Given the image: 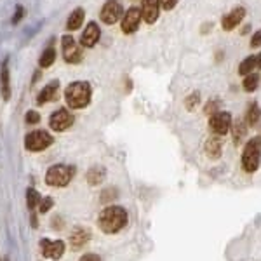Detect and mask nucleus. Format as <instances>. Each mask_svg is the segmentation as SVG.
<instances>
[{"label": "nucleus", "mask_w": 261, "mask_h": 261, "mask_svg": "<svg viewBox=\"0 0 261 261\" xmlns=\"http://www.w3.org/2000/svg\"><path fill=\"white\" fill-rule=\"evenodd\" d=\"M127 211L120 205H108L107 209L99 213L98 218V225L101 231L105 233H117L127 225Z\"/></svg>", "instance_id": "obj_1"}, {"label": "nucleus", "mask_w": 261, "mask_h": 261, "mask_svg": "<svg viewBox=\"0 0 261 261\" xmlns=\"http://www.w3.org/2000/svg\"><path fill=\"white\" fill-rule=\"evenodd\" d=\"M91 96H92L91 84L86 81L71 82L65 89V101L70 108H73V110L86 108L87 105L91 103Z\"/></svg>", "instance_id": "obj_2"}, {"label": "nucleus", "mask_w": 261, "mask_h": 261, "mask_svg": "<svg viewBox=\"0 0 261 261\" xmlns=\"http://www.w3.org/2000/svg\"><path fill=\"white\" fill-rule=\"evenodd\" d=\"M75 176V167L73 166H65V164H56V166L49 167L47 174H45V183L49 187L54 188H63L73 179Z\"/></svg>", "instance_id": "obj_3"}, {"label": "nucleus", "mask_w": 261, "mask_h": 261, "mask_svg": "<svg viewBox=\"0 0 261 261\" xmlns=\"http://www.w3.org/2000/svg\"><path fill=\"white\" fill-rule=\"evenodd\" d=\"M261 162V138H252L247 141L242 151V167L246 172H256Z\"/></svg>", "instance_id": "obj_4"}, {"label": "nucleus", "mask_w": 261, "mask_h": 261, "mask_svg": "<svg viewBox=\"0 0 261 261\" xmlns=\"http://www.w3.org/2000/svg\"><path fill=\"white\" fill-rule=\"evenodd\" d=\"M53 143H54V138L50 136L47 130L37 129L27 134V138H24V148L30 151H42V150L49 148Z\"/></svg>", "instance_id": "obj_5"}, {"label": "nucleus", "mask_w": 261, "mask_h": 261, "mask_svg": "<svg viewBox=\"0 0 261 261\" xmlns=\"http://www.w3.org/2000/svg\"><path fill=\"white\" fill-rule=\"evenodd\" d=\"M61 53L65 61L70 63V65H77V63L82 61V47L71 35L61 37Z\"/></svg>", "instance_id": "obj_6"}, {"label": "nucleus", "mask_w": 261, "mask_h": 261, "mask_svg": "<svg viewBox=\"0 0 261 261\" xmlns=\"http://www.w3.org/2000/svg\"><path fill=\"white\" fill-rule=\"evenodd\" d=\"M99 18L105 24H115L120 18H124V9L119 0H108L103 7H101Z\"/></svg>", "instance_id": "obj_7"}, {"label": "nucleus", "mask_w": 261, "mask_h": 261, "mask_svg": "<svg viewBox=\"0 0 261 261\" xmlns=\"http://www.w3.org/2000/svg\"><path fill=\"white\" fill-rule=\"evenodd\" d=\"M231 115L228 112H218L214 115L209 117V127L214 134L223 136V134H228L231 130Z\"/></svg>", "instance_id": "obj_8"}, {"label": "nucleus", "mask_w": 261, "mask_h": 261, "mask_svg": "<svg viewBox=\"0 0 261 261\" xmlns=\"http://www.w3.org/2000/svg\"><path fill=\"white\" fill-rule=\"evenodd\" d=\"M73 115L66 110V108H60V110H56L50 115L49 119V125L53 130H58V133H61V130H66L68 127H71L73 125Z\"/></svg>", "instance_id": "obj_9"}, {"label": "nucleus", "mask_w": 261, "mask_h": 261, "mask_svg": "<svg viewBox=\"0 0 261 261\" xmlns=\"http://www.w3.org/2000/svg\"><path fill=\"white\" fill-rule=\"evenodd\" d=\"M65 242L63 241H49V239H42L40 241V251L45 258L49 259H60L65 254Z\"/></svg>", "instance_id": "obj_10"}, {"label": "nucleus", "mask_w": 261, "mask_h": 261, "mask_svg": "<svg viewBox=\"0 0 261 261\" xmlns=\"http://www.w3.org/2000/svg\"><path fill=\"white\" fill-rule=\"evenodd\" d=\"M141 19H143L141 9H138V7H130V9H127V12L124 14V18H122V32H124L125 35L134 33L138 30V27H140Z\"/></svg>", "instance_id": "obj_11"}, {"label": "nucleus", "mask_w": 261, "mask_h": 261, "mask_svg": "<svg viewBox=\"0 0 261 261\" xmlns=\"http://www.w3.org/2000/svg\"><path fill=\"white\" fill-rule=\"evenodd\" d=\"M161 0H143L141 4V16L145 23L153 24L159 19V12H161Z\"/></svg>", "instance_id": "obj_12"}, {"label": "nucleus", "mask_w": 261, "mask_h": 261, "mask_svg": "<svg viewBox=\"0 0 261 261\" xmlns=\"http://www.w3.org/2000/svg\"><path fill=\"white\" fill-rule=\"evenodd\" d=\"M244 18H246V9H244V7H235V9H231L228 14L223 16V19H221L223 30L225 32L233 30L235 27H239V24L242 23Z\"/></svg>", "instance_id": "obj_13"}, {"label": "nucleus", "mask_w": 261, "mask_h": 261, "mask_svg": "<svg viewBox=\"0 0 261 261\" xmlns=\"http://www.w3.org/2000/svg\"><path fill=\"white\" fill-rule=\"evenodd\" d=\"M99 37H101V30H99L98 23L91 21V23L86 27V30L82 32L81 45H82V47H94V45L98 44Z\"/></svg>", "instance_id": "obj_14"}, {"label": "nucleus", "mask_w": 261, "mask_h": 261, "mask_svg": "<svg viewBox=\"0 0 261 261\" xmlns=\"http://www.w3.org/2000/svg\"><path fill=\"white\" fill-rule=\"evenodd\" d=\"M0 94L4 101L11 99V71H9V60H4L0 66Z\"/></svg>", "instance_id": "obj_15"}, {"label": "nucleus", "mask_w": 261, "mask_h": 261, "mask_svg": "<svg viewBox=\"0 0 261 261\" xmlns=\"http://www.w3.org/2000/svg\"><path fill=\"white\" fill-rule=\"evenodd\" d=\"M58 96H60V82L50 81L47 86L39 92V96H37V105H45V103H50V101H56Z\"/></svg>", "instance_id": "obj_16"}, {"label": "nucleus", "mask_w": 261, "mask_h": 261, "mask_svg": "<svg viewBox=\"0 0 261 261\" xmlns=\"http://www.w3.org/2000/svg\"><path fill=\"white\" fill-rule=\"evenodd\" d=\"M89 241H91V231L87 228H84V226H77V228L70 233V244L73 249H81V247L86 246Z\"/></svg>", "instance_id": "obj_17"}, {"label": "nucleus", "mask_w": 261, "mask_h": 261, "mask_svg": "<svg viewBox=\"0 0 261 261\" xmlns=\"http://www.w3.org/2000/svg\"><path fill=\"white\" fill-rule=\"evenodd\" d=\"M84 16H86V12H84L82 7H77V9L70 14L68 21H66V30H68V32L79 30V28L82 27V23H84Z\"/></svg>", "instance_id": "obj_18"}, {"label": "nucleus", "mask_w": 261, "mask_h": 261, "mask_svg": "<svg viewBox=\"0 0 261 261\" xmlns=\"http://www.w3.org/2000/svg\"><path fill=\"white\" fill-rule=\"evenodd\" d=\"M105 169L103 167H91L89 171H87V183L91 185V187H98L99 183H103L105 179Z\"/></svg>", "instance_id": "obj_19"}, {"label": "nucleus", "mask_w": 261, "mask_h": 261, "mask_svg": "<svg viewBox=\"0 0 261 261\" xmlns=\"http://www.w3.org/2000/svg\"><path fill=\"white\" fill-rule=\"evenodd\" d=\"M205 153L211 159H218L221 155V140L220 138H209L207 143H205Z\"/></svg>", "instance_id": "obj_20"}, {"label": "nucleus", "mask_w": 261, "mask_h": 261, "mask_svg": "<svg viewBox=\"0 0 261 261\" xmlns=\"http://www.w3.org/2000/svg\"><path fill=\"white\" fill-rule=\"evenodd\" d=\"M56 61V49H54V45L50 44L47 49H44V53L40 54V60H39V65L42 68H49L53 63Z\"/></svg>", "instance_id": "obj_21"}, {"label": "nucleus", "mask_w": 261, "mask_h": 261, "mask_svg": "<svg viewBox=\"0 0 261 261\" xmlns=\"http://www.w3.org/2000/svg\"><path fill=\"white\" fill-rule=\"evenodd\" d=\"M256 68H258V61H256V56H247L241 65H239V73L241 75H249L252 73Z\"/></svg>", "instance_id": "obj_22"}, {"label": "nucleus", "mask_w": 261, "mask_h": 261, "mask_svg": "<svg viewBox=\"0 0 261 261\" xmlns=\"http://www.w3.org/2000/svg\"><path fill=\"white\" fill-rule=\"evenodd\" d=\"M259 117H261V110L256 103H251L249 108H247V115H246V122L249 125H256L259 122Z\"/></svg>", "instance_id": "obj_23"}, {"label": "nucleus", "mask_w": 261, "mask_h": 261, "mask_svg": "<svg viewBox=\"0 0 261 261\" xmlns=\"http://www.w3.org/2000/svg\"><path fill=\"white\" fill-rule=\"evenodd\" d=\"M42 202V197L40 193L35 190V188H28L27 190V205L28 209H35L37 205H40Z\"/></svg>", "instance_id": "obj_24"}, {"label": "nucleus", "mask_w": 261, "mask_h": 261, "mask_svg": "<svg viewBox=\"0 0 261 261\" xmlns=\"http://www.w3.org/2000/svg\"><path fill=\"white\" fill-rule=\"evenodd\" d=\"M231 130H233V141H235V143H241V141H242V138L246 136V133H247L246 122L237 120L233 125H231Z\"/></svg>", "instance_id": "obj_25"}, {"label": "nucleus", "mask_w": 261, "mask_h": 261, "mask_svg": "<svg viewBox=\"0 0 261 261\" xmlns=\"http://www.w3.org/2000/svg\"><path fill=\"white\" fill-rule=\"evenodd\" d=\"M258 86H259V75L254 73V71L244 79V89H246L247 92L256 91V89H258Z\"/></svg>", "instance_id": "obj_26"}, {"label": "nucleus", "mask_w": 261, "mask_h": 261, "mask_svg": "<svg viewBox=\"0 0 261 261\" xmlns=\"http://www.w3.org/2000/svg\"><path fill=\"white\" fill-rule=\"evenodd\" d=\"M199 103H200V94L199 92H192L187 98V101H185V107H187V110H193Z\"/></svg>", "instance_id": "obj_27"}, {"label": "nucleus", "mask_w": 261, "mask_h": 261, "mask_svg": "<svg viewBox=\"0 0 261 261\" xmlns=\"http://www.w3.org/2000/svg\"><path fill=\"white\" fill-rule=\"evenodd\" d=\"M54 205V200L50 199V197H45V199H42V202H40V205H39V211L42 213V214H45L47 211H50V207Z\"/></svg>", "instance_id": "obj_28"}, {"label": "nucleus", "mask_w": 261, "mask_h": 261, "mask_svg": "<svg viewBox=\"0 0 261 261\" xmlns=\"http://www.w3.org/2000/svg\"><path fill=\"white\" fill-rule=\"evenodd\" d=\"M218 107H220V101H209L207 105H205V108H204V112L207 113L209 117L214 115V113H218Z\"/></svg>", "instance_id": "obj_29"}, {"label": "nucleus", "mask_w": 261, "mask_h": 261, "mask_svg": "<svg viewBox=\"0 0 261 261\" xmlns=\"http://www.w3.org/2000/svg\"><path fill=\"white\" fill-rule=\"evenodd\" d=\"M24 120H27V124H30V125L39 124V122H40V115L37 112L30 110V112H27V117H24Z\"/></svg>", "instance_id": "obj_30"}, {"label": "nucleus", "mask_w": 261, "mask_h": 261, "mask_svg": "<svg viewBox=\"0 0 261 261\" xmlns=\"http://www.w3.org/2000/svg\"><path fill=\"white\" fill-rule=\"evenodd\" d=\"M23 16H24L23 6H18V7H16V12H14V16H12V21H11V23H12V24H18L19 21L23 19Z\"/></svg>", "instance_id": "obj_31"}, {"label": "nucleus", "mask_w": 261, "mask_h": 261, "mask_svg": "<svg viewBox=\"0 0 261 261\" xmlns=\"http://www.w3.org/2000/svg\"><path fill=\"white\" fill-rule=\"evenodd\" d=\"M179 0H161V4H162V9H166V11H171V9H174L176 7V4H178Z\"/></svg>", "instance_id": "obj_32"}, {"label": "nucleus", "mask_w": 261, "mask_h": 261, "mask_svg": "<svg viewBox=\"0 0 261 261\" xmlns=\"http://www.w3.org/2000/svg\"><path fill=\"white\" fill-rule=\"evenodd\" d=\"M261 45V30H256V33L251 39V47H259Z\"/></svg>", "instance_id": "obj_33"}, {"label": "nucleus", "mask_w": 261, "mask_h": 261, "mask_svg": "<svg viewBox=\"0 0 261 261\" xmlns=\"http://www.w3.org/2000/svg\"><path fill=\"white\" fill-rule=\"evenodd\" d=\"M79 261H101L99 259V256L98 254H92V252H89V254H86V256H82Z\"/></svg>", "instance_id": "obj_34"}, {"label": "nucleus", "mask_w": 261, "mask_h": 261, "mask_svg": "<svg viewBox=\"0 0 261 261\" xmlns=\"http://www.w3.org/2000/svg\"><path fill=\"white\" fill-rule=\"evenodd\" d=\"M110 195H117V192L115 190H108V192H105L103 195H101V200L103 202H110Z\"/></svg>", "instance_id": "obj_35"}, {"label": "nucleus", "mask_w": 261, "mask_h": 261, "mask_svg": "<svg viewBox=\"0 0 261 261\" xmlns=\"http://www.w3.org/2000/svg\"><path fill=\"white\" fill-rule=\"evenodd\" d=\"M256 61H258V68H261V53L256 56Z\"/></svg>", "instance_id": "obj_36"}]
</instances>
